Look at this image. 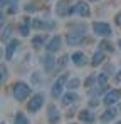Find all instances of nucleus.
Instances as JSON below:
<instances>
[{
    "label": "nucleus",
    "mask_w": 121,
    "mask_h": 124,
    "mask_svg": "<svg viewBox=\"0 0 121 124\" xmlns=\"http://www.w3.org/2000/svg\"><path fill=\"white\" fill-rule=\"evenodd\" d=\"M47 119H49V124H59L60 121V112L54 104H49L47 107Z\"/></svg>",
    "instance_id": "nucleus-6"
},
{
    "label": "nucleus",
    "mask_w": 121,
    "mask_h": 124,
    "mask_svg": "<svg viewBox=\"0 0 121 124\" xmlns=\"http://www.w3.org/2000/svg\"><path fill=\"white\" fill-rule=\"evenodd\" d=\"M59 45H60V37H59V35H54L51 40L47 42L45 49H47V52H49V54H52V52H56V50L59 49Z\"/></svg>",
    "instance_id": "nucleus-10"
},
{
    "label": "nucleus",
    "mask_w": 121,
    "mask_h": 124,
    "mask_svg": "<svg viewBox=\"0 0 121 124\" xmlns=\"http://www.w3.org/2000/svg\"><path fill=\"white\" fill-rule=\"evenodd\" d=\"M66 61H67V57H66V55H62V57L59 59V67H64V65H66Z\"/></svg>",
    "instance_id": "nucleus-27"
},
{
    "label": "nucleus",
    "mask_w": 121,
    "mask_h": 124,
    "mask_svg": "<svg viewBox=\"0 0 121 124\" xmlns=\"http://www.w3.org/2000/svg\"><path fill=\"white\" fill-rule=\"evenodd\" d=\"M44 94L42 92H37L32 99H30V102L27 104V109H29V112H37L40 107H42V104H44Z\"/></svg>",
    "instance_id": "nucleus-4"
},
{
    "label": "nucleus",
    "mask_w": 121,
    "mask_h": 124,
    "mask_svg": "<svg viewBox=\"0 0 121 124\" xmlns=\"http://www.w3.org/2000/svg\"><path fill=\"white\" fill-rule=\"evenodd\" d=\"M74 12L81 15V17H89V14H91V8H89V3H86V2H78L76 5H74Z\"/></svg>",
    "instance_id": "nucleus-9"
},
{
    "label": "nucleus",
    "mask_w": 121,
    "mask_h": 124,
    "mask_svg": "<svg viewBox=\"0 0 121 124\" xmlns=\"http://www.w3.org/2000/svg\"><path fill=\"white\" fill-rule=\"evenodd\" d=\"M67 76L66 74H62L59 79L54 82V85H52V91H51V94H52V97H60L62 96V89L67 85Z\"/></svg>",
    "instance_id": "nucleus-3"
},
{
    "label": "nucleus",
    "mask_w": 121,
    "mask_h": 124,
    "mask_svg": "<svg viewBox=\"0 0 121 124\" xmlns=\"http://www.w3.org/2000/svg\"><path fill=\"white\" fill-rule=\"evenodd\" d=\"M93 82H94V77H87V79H86V85H87V89L93 85Z\"/></svg>",
    "instance_id": "nucleus-28"
},
{
    "label": "nucleus",
    "mask_w": 121,
    "mask_h": 124,
    "mask_svg": "<svg viewBox=\"0 0 121 124\" xmlns=\"http://www.w3.org/2000/svg\"><path fill=\"white\" fill-rule=\"evenodd\" d=\"M84 39H86V32H71V34H67V37H66V40H67V44L69 45H79V44H82L84 42Z\"/></svg>",
    "instance_id": "nucleus-7"
},
{
    "label": "nucleus",
    "mask_w": 121,
    "mask_h": 124,
    "mask_svg": "<svg viewBox=\"0 0 121 124\" xmlns=\"http://www.w3.org/2000/svg\"><path fill=\"white\" fill-rule=\"evenodd\" d=\"M101 50H103V49H104V50H109V52H113V50H114V49H113V45H111V44H109V42H106V40H103L101 42Z\"/></svg>",
    "instance_id": "nucleus-23"
},
{
    "label": "nucleus",
    "mask_w": 121,
    "mask_h": 124,
    "mask_svg": "<svg viewBox=\"0 0 121 124\" xmlns=\"http://www.w3.org/2000/svg\"><path fill=\"white\" fill-rule=\"evenodd\" d=\"M93 30H94L96 35H101V37H104V39H108V37L113 34L109 23H106V22H94V23H93Z\"/></svg>",
    "instance_id": "nucleus-2"
},
{
    "label": "nucleus",
    "mask_w": 121,
    "mask_h": 124,
    "mask_svg": "<svg viewBox=\"0 0 121 124\" xmlns=\"http://www.w3.org/2000/svg\"><path fill=\"white\" fill-rule=\"evenodd\" d=\"M27 10H29V12H34V10H37V8H34V5L29 3V5H27Z\"/></svg>",
    "instance_id": "nucleus-32"
},
{
    "label": "nucleus",
    "mask_w": 121,
    "mask_h": 124,
    "mask_svg": "<svg viewBox=\"0 0 121 124\" xmlns=\"http://www.w3.org/2000/svg\"><path fill=\"white\" fill-rule=\"evenodd\" d=\"M89 2H98V0H89Z\"/></svg>",
    "instance_id": "nucleus-35"
},
{
    "label": "nucleus",
    "mask_w": 121,
    "mask_h": 124,
    "mask_svg": "<svg viewBox=\"0 0 121 124\" xmlns=\"http://www.w3.org/2000/svg\"><path fill=\"white\" fill-rule=\"evenodd\" d=\"M104 59H106V55H104V50H98V52H94L91 64H93L94 67H98L99 64H103V61H104Z\"/></svg>",
    "instance_id": "nucleus-17"
},
{
    "label": "nucleus",
    "mask_w": 121,
    "mask_h": 124,
    "mask_svg": "<svg viewBox=\"0 0 121 124\" xmlns=\"http://www.w3.org/2000/svg\"><path fill=\"white\" fill-rule=\"evenodd\" d=\"M106 82H108V76L106 74H99L98 76V84H99L103 89H106Z\"/></svg>",
    "instance_id": "nucleus-21"
},
{
    "label": "nucleus",
    "mask_w": 121,
    "mask_h": 124,
    "mask_svg": "<svg viewBox=\"0 0 121 124\" xmlns=\"http://www.w3.org/2000/svg\"><path fill=\"white\" fill-rule=\"evenodd\" d=\"M10 32H12V29H10V27H7V29L3 30V35H2V40H7V39L10 37Z\"/></svg>",
    "instance_id": "nucleus-25"
},
{
    "label": "nucleus",
    "mask_w": 121,
    "mask_h": 124,
    "mask_svg": "<svg viewBox=\"0 0 121 124\" xmlns=\"http://www.w3.org/2000/svg\"><path fill=\"white\" fill-rule=\"evenodd\" d=\"M116 23H118V25L121 27V12L118 14V15H116Z\"/></svg>",
    "instance_id": "nucleus-31"
},
{
    "label": "nucleus",
    "mask_w": 121,
    "mask_h": 124,
    "mask_svg": "<svg viewBox=\"0 0 121 124\" xmlns=\"http://www.w3.org/2000/svg\"><path fill=\"white\" fill-rule=\"evenodd\" d=\"M56 12H57V15H60V17L69 15V14H74V5L71 7L67 0H62V2L57 3V10H56Z\"/></svg>",
    "instance_id": "nucleus-8"
},
{
    "label": "nucleus",
    "mask_w": 121,
    "mask_h": 124,
    "mask_svg": "<svg viewBox=\"0 0 121 124\" xmlns=\"http://www.w3.org/2000/svg\"><path fill=\"white\" fill-rule=\"evenodd\" d=\"M120 99H121V91H120V89H111L109 92H106L103 102L106 104V106H113V104L118 102Z\"/></svg>",
    "instance_id": "nucleus-5"
},
{
    "label": "nucleus",
    "mask_w": 121,
    "mask_h": 124,
    "mask_svg": "<svg viewBox=\"0 0 121 124\" xmlns=\"http://www.w3.org/2000/svg\"><path fill=\"white\" fill-rule=\"evenodd\" d=\"M12 94H14V99H15V101L22 102V101H25V99L30 96V87L25 82H19V84H15Z\"/></svg>",
    "instance_id": "nucleus-1"
},
{
    "label": "nucleus",
    "mask_w": 121,
    "mask_h": 124,
    "mask_svg": "<svg viewBox=\"0 0 121 124\" xmlns=\"http://www.w3.org/2000/svg\"><path fill=\"white\" fill-rule=\"evenodd\" d=\"M14 124H29V119H27L25 114L17 112V114H15V119H14Z\"/></svg>",
    "instance_id": "nucleus-19"
},
{
    "label": "nucleus",
    "mask_w": 121,
    "mask_h": 124,
    "mask_svg": "<svg viewBox=\"0 0 121 124\" xmlns=\"http://www.w3.org/2000/svg\"><path fill=\"white\" fill-rule=\"evenodd\" d=\"M79 85H81V79H79V77H72V79L67 82L66 87H67V89H78Z\"/></svg>",
    "instance_id": "nucleus-20"
},
{
    "label": "nucleus",
    "mask_w": 121,
    "mask_h": 124,
    "mask_svg": "<svg viewBox=\"0 0 121 124\" xmlns=\"http://www.w3.org/2000/svg\"><path fill=\"white\" fill-rule=\"evenodd\" d=\"M78 99H79V96H78L76 92H67V94H64V96H62V104L69 106V104L76 102Z\"/></svg>",
    "instance_id": "nucleus-16"
},
{
    "label": "nucleus",
    "mask_w": 121,
    "mask_h": 124,
    "mask_svg": "<svg viewBox=\"0 0 121 124\" xmlns=\"http://www.w3.org/2000/svg\"><path fill=\"white\" fill-rule=\"evenodd\" d=\"M17 47H19V40H17V39H12V40L9 42L7 50H5V59H7V61L12 59V55H14V52L17 50Z\"/></svg>",
    "instance_id": "nucleus-11"
},
{
    "label": "nucleus",
    "mask_w": 121,
    "mask_h": 124,
    "mask_svg": "<svg viewBox=\"0 0 121 124\" xmlns=\"http://www.w3.org/2000/svg\"><path fill=\"white\" fill-rule=\"evenodd\" d=\"M7 2H9V3H12V5H15V3H17L19 0H2V5H5Z\"/></svg>",
    "instance_id": "nucleus-29"
},
{
    "label": "nucleus",
    "mask_w": 121,
    "mask_h": 124,
    "mask_svg": "<svg viewBox=\"0 0 121 124\" xmlns=\"http://www.w3.org/2000/svg\"><path fill=\"white\" fill-rule=\"evenodd\" d=\"M72 62H74V65H78V67H82V65H86V55L82 54V52H74L72 54Z\"/></svg>",
    "instance_id": "nucleus-14"
},
{
    "label": "nucleus",
    "mask_w": 121,
    "mask_h": 124,
    "mask_svg": "<svg viewBox=\"0 0 121 124\" xmlns=\"http://www.w3.org/2000/svg\"><path fill=\"white\" fill-rule=\"evenodd\" d=\"M44 40H45V35H39V37H35V39H34L32 44H34V47H35V49H39L40 45L44 44Z\"/></svg>",
    "instance_id": "nucleus-22"
},
{
    "label": "nucleus",
    "mask_w": 121,
    "mask_h": 124,
    "mask_svg": "<svg viewBox=\"0 0 121 124\" xmlns=\"http://www.w3.org/2000/svg\"><path fill=\"white\" fill-rule=\"evenodd\" d=\"M44 67H45V70H52L54 69V57L51 54L44 57Z\"/></svg>",
    "instance_id": "nucleus-18"
},
{
    "label": "nucleus",
    "mask_w": 121,
    "mask_h": 124,
    "mask_svg": "<svg viewBox=\"0 0 121 124\" xmlns=\"http://www.w3.org/2000/svg\"><path fill=\"white\" fill-rule=\"evenodd\" d=\"M114 79H116V81H121V70L116 74V76H114Z\"/></svg>",
    "instance_id": "nucleus-33"
},
{
    "label": "nucleus",
    "mask_w": 121,
    "mask_h": 124,
    "mask_svg": "<svg viewBox=\"0 0 121 124\" xmlns=\"http://www.w3.org/2000/svg\"><path fill=\"white\" fill-rule=\"evenodd\" d=\"M116 114H118V109H116V107H109V109L101 116V123L106 124V123H109V121H113V119L116 117Z\"/></svg>",
    "instance_id": "nucleus-12"
},
{
    "label": "nucleus",
    "mask_w": 121,
    "mask_h": 124,
    "mask_svg": "<svg viewBox=\"0 0 121 124\" xmlns=\"http://www.w3.org/2000/svg\"><path fill=\"white\" fill-rule=\"evenodd\" d=\"M29 30H30V25H29V23H24V25L20 27V32H22V35H29Z\"/></svg>",
    "instance_id": "nucleus-24"
},
{
    "label": "nucleus",
    "mask_w": 121,
    "mask_h": 124,
    "mask_svg": "<svg viewBox=\"0 0 121 124\" xmlns=\"http://www.w3.org/2000/svg\"><path fill=\"white\" fill-rule=\"evenodd\" d=\"M9 12H10V14H15V12H17V5H10Z\"/></svg>",
    "instance_id": "nucleus-30"
},
{
    "label": "nucleus",
    "mask_w": 121,
    "mask_h": 124,
    "mask_svg": "<svg viewBox=\"0 0 121 124\" xmlns=\"http://www.w3.org/2000/svg\"><path fill=\"white\" fill-rule=\"evenodd\" d=\"M79 119L82 121V123H86V124H93V123H94V114H93L89 109L81 111V112H79Z\"/></svg>",
    "instance_id": "nucleus-13"
},
{
    "label": "nucleus",
    "mask_w": 121,
    "mask_h": 124,
    "mask_svg": "<svg viewBox=\"0 0 121 124\" xmlns=\"http://www.w3.org/2000/svg\"><path fill=\"white\" fill-rule=\"evenodd\" d=\"M30 27H32V29H54V23H45L44 20L35 19V20L30 22Z\"/></svg>",
    "instance_id": "nucleus-15"
},
{
    "label": "nucleus",
    "mask_w": 121,
    "mask_h": 124,
    "mask_svg": "<svg viewBox=\"0 0 121 124\" xmlns=\"http://www.w3.org/2000/svg\"><path fill=\"white\" fill-rule=\"evenodd\" d=\"M116 124H121V121H118V123H116Z\"/></svg>",
    "instance_id": "nucleus-36"
},
{
    "label": "nucleus",
    "mask_w": 121,
    "mask_h": 124,
    "mask_svg": "<svg viewBox=\"0 0 121 124\" xmlns=\"http://www.w3.org/2000/svg\"><path fill=\"white\" fill-rule=\"evenodd\" d=\"M2 124H5V123H2Z\"/></svg>",
    "instance_id": "nucleus-37"
},
{
    "label": "nucleus",
    "mask_w": 121,
    "mask_h": 124,
    "mask_svg": "<svg viewBox=\"0 0 121 124\" xmlns=\"http://www.w3.org/2000/svg\"><path fill=\"white\" fill-rule=\"evenodd\" d=\"M118 47H120V49H121V39H120V42H118Z\"/></svg>",
    "instance_id": "nucleus-34"
},
{
    "label": "nucleus",
    "mask_w": 121,
    "mask_h": 124,
    "mask_svg": "<svg viewBox=\"0 0 121 124\" xmlns=\"http://www.w3.org/2000/svg\"><path fill=\"white\" fill-rule=\"evenodd\" d=\"M0 70H2V82H5V79H7V67H5V65L2 64Z\"/></svg>",
    "instance_id": "nucleus-26"
}]
</instances>
